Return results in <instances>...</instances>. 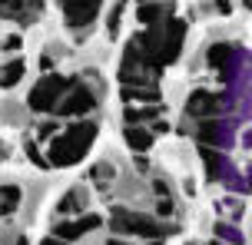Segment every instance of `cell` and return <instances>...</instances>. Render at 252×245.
<instances>
[{
    "instance_id": "6da1fadb",
    "label": "cell",
    "mask_w": 252,
    "mask_h": 245,
    "mask_svg": "<svg viewBox=\"0 0 252 245\" xmlns=\"http://www.w3.org/2000/svg\"><path fill=\"white\" fill-rule=\"evenodd\" d=\"M183 33H186V27L179 24V20H166V24H159L153 33L136 37L133 43L139 47L143 60H146L150 66H166V63L176 60L179 47H183Z\"/></svg>"
},
{
    "instance_id": "7a4b0ae2",
    "label": "cell",
    "mask_w": 252,
    "mask_h": 245,
    "mask_svg": "<svg viewBox=\"0 0 252 245\" xmlns=\"http://www.w3.org/2000/svg\"><path fill=\"white\" fill-rule=\"evenodd\" d=\"M96 136V123H76V126L63 129L60 136L50 142V163L53 166H73L87 156L90 142Z\"/></svg>"
},
{
    "instance_id": "3957f363",
    "label": "cell",
    "mask_w": 252,
    "mask_h": 245,
    "mask_svg": "<svg viewBox=\"0 0 252 245\" xmlns=\"http://www.w3.org/2000/svg\"><path fill=\"white\" fill-rule=\"evenodd\" d=\"M113 225L120 232H133V235H143V239H156V235L176 232L173 225H159L150 216H136V212H126V209H116L113 212Z\"/></svg>"
},
{
    "instance_id": "277c9868",
    "label": "cell",
    "mask_w": 252,
    "mask_h": 245,
    "mask_svg": "<svg viewBox=\"0 0 252 245\" xmlns=\"http://www.w3.org/2000/svg\"><path fill=\"white\" fill-rule=\"evenodd\" d=\"M63 90H70V80L66 77H60V73L43 77L37 86H33V93H30V109H37V113L53 109V106H57V96H60Z\"/></svg>"
},
{
    "instance_id": "5b68a950",
    "label": "cell",
    "mask_w": 252,
    "mask_h": 245,
    "mask_svg": "<svg viewBox=\"0 0 252 245\" xmlns=\"http://www.w3.org/2000/svg\"><path fill=\"white\" fill-rule=\"evenodd\" d=\"M103 0H63V17L70 27H87L96 20Z\"/></svg>"
},
{
    "instance_id": "8992f818",
    "label": "cell",
    "mask_w": 252,
    "mask_h": 245,
    "mask_svg": "<svg viewBox=\"0 0 252 245\" xmlns=\"http://www.w3.org/2000/svg\"><path fill=\"white\" fill-rule=\"evenodd\" d=\"M96 106V96H93V90H87V86H76L73 93H70V100H63L60 103V113L63 116H83V113H90Z\"/></svg>"
},
{
    "instance_id": "52a82bcc",
    "label": "cell",
    "mask_w": 252,
    "mask_h": 245,
    "mask_svg": "<svg viewBox=\"0 0 252 245\" xmlns=\"http://www.w3.org/2000/svg\"><path fill=\"white\" fill-rule=\"evenodd\" d=\"M186 109L192 116H213V113H219V96H213V93H206V90H196L189 96Z\"/></svg>"
},
{
    "instance_id": "ba28073f",
    "label": "cell",
    "mask_w": 252,
    "mask_h": 245,
    "mask_svg": "<svg viewBox=\"0 0 252 245\" xmlns=\"http://www.w3.org/2000/svg\"><path fill=\"white\" fill-rule=\"evenodd\" d=\"M96 225H100L96 216H87V219H76V222H60V225H57V235H60V239H76V235L93 232Z\"/></svg>"
},
{
    "instance_id": "9c48e42d",
    "label": "cell",
    "mask_w": 252,
    "mask_h": 245,
    "mask_svg": "<svg viewBox=\"0 0 252 245\" xmlns=\"http://www.w3.org/2000/svg\"><path fill=\"white\" fill-rule=\"evenodd\" d=\"M24 80V60H13V63H3L0 66V86L3 90H10Z\"/></svg>"
},
{
    "instance_id": "30bf717a",
    "label": "cell",
    "mask_w": 252,
    "mask_h": 245,
    "mask_svg": "<svg viewBox=\"0 0 252 245\" xmlns=\"http://www.w3.org/2000/svg\"><path fill=\"white\" fill-rule=\"evenodd\" d=\"M126 146H129V149H136V153H143V149H150V146H153V133L129 126V129H126Z\"/></svg>"
},
{
    "instance_id": "8fae6325",
    "label": "cell",
    "mask_w": 252,
    "mask_h": 245,
    "mask_svg": "<svg viewBox=\"0 0 252 245\" xmlns=\"http://www.w3.org/2000/svg\"><path fill=\"white\" fill-rule=\"evenodd\" d=\"M229 56H232L229 43H213V47H209V66H213V70H226Z\"/></svg>"
},
{
    "instance_id": "7c38bea8",
    "label": "cell",
    "mask_w": 252,
    "mask_h": 245,
    "mask_svg": "<svg viewBox=\"0 0 252 245\" xmlns=\"http://www.w3.org/2000/svg\"><path fill=\"white\" fill-rule=\"evenodd\" d=\"M166 13H169V7H163V3H143V7H139V20H143V24H156Z\"/></svg>"
},
{
    "instance_id": "4fadbf2b",
    "label": "cell",
    "mask_w": 252,
    "mask_h": 245,
    "mask_svg": "<svg viewBox=\"0 0 252 245\" xmlns=\"http://www.w3.org/2000/svg\"><path fill=\"white\" fill-rule=\"evenodd\" d=\"M20 7L40 10V0H0V13H13V10H20Z\"/></svg>"
},
{
    "instance_id": "5bb4252c",
    "label": "cell",
    "mask_w": 252,
    "mask_h": 245,
    "mask_svg": "<svg viewBox=\"0 0 252 245\" xmlns=\"http://www.w3.org/2000/svg\"><path fill=\"white\" fill-rule=\"evenodd\" d=\"M202 159H206V169H209V176L216 179V172H219V156H216L213 149L206 146V149H202Z\"/></svg>"
},
{
    "instance_id": "9a60e30c",
    "label": "cell",
    "mask_w": 252,
    "mask_h": 245,
    "mask_svg": "<svg viewBox=\"0 0 252 245\" xmlns=\"http://www.w3.org/2000/svg\"><path fill=\"white\" fill-rule=\"evenodd\" d=\"M156 116V109H126V123H143V119H153Z\"/></svg>"
},
{
    "instance_id": "2e32d148",
    "label": "cell",
    "mask_w": 252,
    "mask_h": 245,
    "mask_svg": "<svg viewBox=\"0 0 252 245\" xmlns=\"http://www.w3.org/2000/svg\"><path fill=\"white\" fill-rule=\"evenodd\" d=\"M80 195H83V192H70V195H63L60 209H63V212H73V209H80Z\"/></svg>"
},
{
    "instance_id": "e0dca14e",
    "label": "cell",
    "mask_w": 252,
    "mask_h": 245,
    "mask_svg": "<svg viewBox=\"0 0 252 245\" xmlns=\"http://www.w3.org/2000/svg\"><path fill=\"white\" fill-rule=\"evenodd\" d=\"M199 136H202L206 142H213V139H219V129L209 126V123H202V126H199Z\"/></svg>"
},
{
    "instance_id": "ac0fdd59",
    "label": "cell",
    "mask_w": 252,
    "mask_h": 245,
    "mask_svg": "<svg viewBox=\"0 0 252 245\" xmlns=\"http://www.w3.org/2000/svg\"><path fill=\"white\" fill-rule=\"evenodd\" d=\"M173 212V202L169 199H159V216H169Z\"/></svg>"
},
{
    "instance_id": "d6986e66",
    "label": "cell",
    "mask_w": 252,
    "mask_h": 245,
    "mask_svg": "<svg viewBox=\"0 0 252 245\" xmlns=\"http://www.w3.org/2000/svg\"><path fill=\"white\" fill-rule=\"evenodd\" d=\"M3 47H7V50H17V47H20V37H10L7 43H3Z\"/></svg>"
},
{
    "instance_id": "ffe728a7",
    "label": "cell",
    "mask_w": 252,
    "mask_h": 245,
    "mask_svg": "<svg viewBox=\"0 0 252 245\" xmlns=\"http://www.w3.org/2000/svg\"><path fill=\"white\" fill-rule=\"evenodd\" d=\"M110 245H123V242H110Z\"/></svg>"
},
{
    "instance_id": "44dd1931",
    "label": "cell",
    "mask_w": 252,
    "mask_h": 245,
    "mask_svg": "<svg viewBox=\"0 0 252 245\" xmlns=\"http://www.w3.org/2000/svg\"><path fill=\"white\" fill-rule=\"evenodd\" d=\"M47 245H57V242H47ZM60 245H63V242H60Z\"/></svg>"
}]
</instances>
